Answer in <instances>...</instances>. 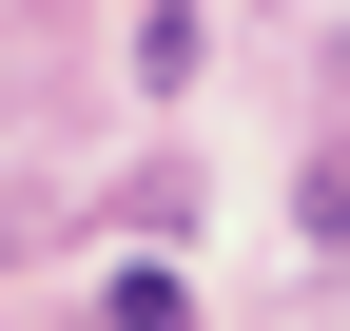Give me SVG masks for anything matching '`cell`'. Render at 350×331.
I'll return each mask as SVG.
<instances>
[]
</instances>
